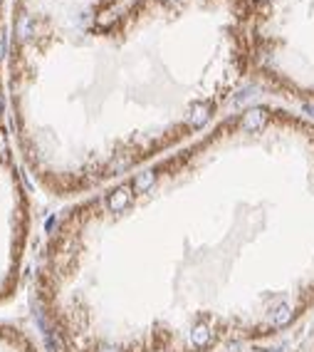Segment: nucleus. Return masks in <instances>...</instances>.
<instances>
[{
	"label": "nucleus",
	"mask_w": 314,
	"mask_h": 352,
	"mask_svg": "<svg viewBox=\"0 0 314 352\" xmlns=\"http://www.w3.org/2000/svg\"><path fill=\"white\" fill-rule=\"evenodd\" d=\"M0 352H45V347L23 325L0 318Z\"/></svg>",
	"instance_id": "nucleus-1"
}]
</instances>
